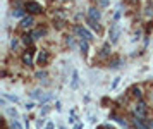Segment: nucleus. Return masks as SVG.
Wrapping results in <instances>:
<instances>
[{"instance_id":"1","label":"nucleus","mask_w":153,"mask_h":129,"mask_svg":"<svg viewBox=\"0 0 153 129\" xmlns=\"http://www.w3.org/2000/svg\"><path fill=\"white\" fill-rule=\"evenodd\" d=\"M76 33L79 34V36H81L84 41H90L91 38H93V34H91L88 29H84V28H81V26H76Z\"/></svg>"},{"instance_id":"2","label":"nucleus","mask_w":153,"mask_h":129,"mask_svg":"<svg viewBox=\"0 0 153 129\" xmlns=\"http://www.w3.org/2000/svg\"><path fill=\"white\" fill-rule=\"evenodd\" d=\"M26 9H28L31 14H38V12H42L43 10L42 5H40L38 2H28V4H26Z\"/></svg>"},{"instance_id":"3","label":"nucleus","mask_w":153,"mask_h":129,"mask_svg":"<svg viewBox=\"0 0 153 129\" xmlns=\"http://www.w3.org/2000/svg\"><path fill=\"white\" fill-rule=\"evenodd\" d=\"M88 16H90L91 21H97L98 22V19H100V10H97V9H90V10H88Z\"/></svg>"},{"instance_id":"4","label":"nucleus","mask_w":153,"mask_h":129,"mask_svg":"<svg viewBox=\"0 0 153 129\" xmlns=\"http://www.w3.org/2000/svg\"><path fill=\"white\" fill-rule=\"evenodd\" d=\"M136 114H138L139 117H145L146 116V105H145V103H139L138 107H136Z\"/></svg>"},{"instance_id":"5","label":"nucleus","mask_w":153,"mask_h":129,"mask_svg":"<svg viewBox=\"0 0 153 129\" xmlns=\"http://www.w3.org/2000/svg\"><path fill=\"white\" fill-rule=\"evenodd\" d=\"M132 122H134V128H136V129H150V128H148V124H143V121H139L138 117H134V121H132Z\"/></svg>"},{"instance_id":"6","label":"nucleus","mask_w":153,"mask_h":129,"mask_svg":"<svg viewBox=\"0 0 153 129\" xmlns=\"http://www.w3.org/2000/svg\"><path fill=\"white\" fill-rule=\"evenodd\" d=\"M110 38H112V41H117V38H119V28H117V24H114V26H112Z\"/></svg>"},{"instance_id":"7","label":"nucleus","mask_w":153,"mask_h":129,"mask_svg":"<svg viewBox=\"0 0 153 129\" xmlns=\"http://www.w3.org/2000/svg\"><path fill=\"white\" fill-rule=\"evenodd\" d=\"M31 26H33V17H24L21 21V28H24V29L26 28H31Z\"/></svg>"},{"instance_id":"8","label":"nucleus","mask_w":153,"mask_h":129,"mask_svg":"<svg viewBox=\"0 0 153 129\" xmlns=\"http://www.w3.org/2000/svg\"><path fill=\"white\" fill-rule=\"evenodd\" d=\"M47 62H48V54H47V52H42V54H40V57H38V64H47Z\"/></svg>"},{"instance_id":"9","label":"nucleus","mask_w":153,"mask_h":129,"mask_svg":"<svg viewBox=\"0 0 153 129\" xmlns=\"http://www.w3.org/2000/svg\"><path fill=\"white\" fill-rule=\"evenodd\" d=\"M22 62H24V64H28V66H31V62H33V57H31V52H26V54L22 55Z\"/></svg>"},{"instance_id":"10","label":"nucleus","mask_w":153,"mask_h":129,"mask_svg":"<svg viewBox=\"0 0 153 129\" xmlns=\"http://www.w3.org/2000/svg\"><path fill=\"white\" fill-rule=\"evenodd\" d=\"M145 14L148 16V17H150V16L153 17V4H146V10H145Z\"/></svg>"},{"instance_id":"11","label":"nucleus","mask_w":153,"mask_h":129,"mask_svg":"<svg viewBox=\"0 0 153 129\" xmlns=\"http://www.w3.org/2000/svg\"><path fill=\"white\" fill-rule=\"evenodd\" d=\"M114 117V119H115V121H117L119 124H120V126H124V128H127V122H126L124 119H120V117H117V116H112Z\"/></svg>"},{"instance_id":"12","label":"nucleus","mask_w":153,"mask_h":129,"mask_svg":"<svg viewBox=\"0 0 153 129\" xmlns=\"http://www.w3.org/2000/svg\"><path fill=\"white\" fill-rule=\"evenodd\" d=\"M72 88H77V72H74L72 74V84H71Z\"/></svg>"},{"instance_id":"13","label":"nucleus","mask_w":153,"mask_h":129,"mask_svg":"<svg viewBox=\"0 0 153 129\" xmlns=\"http://www.w3.org/2000/svg\"><path fill=\"white\" fill-rule=\"evenodd\" d=\"M90 26L93 28V29H97V31L100 29V26H98V22H97V21H91V19H90Z\"/></svg>"},{"instance_id":"14","label":"nucleus","mask_w":153,"mask_h":129,"mask_svg":"<svg viewBox=\"0 0 153 129\" xmlns=\"http://www.w3.org/2000/svg\"><path fill=\"white\" fill-rule=\"evenodd\" d=\"M98 4H100L102 7H107L108 4H110V0H98Z\"/></svg>"},{"instance_id":"15","label":"nucleus","mask_w":153,"mask_h":129,"mask_svg":"<svg viewBox=\"0 0 153 129\" xmlns=\"http://www.w3.org/2000/svg\"><path fill=\"white\" fill-rule=\"evenodd\" d=\"M102 55H108V45H103V48H102Z\"/></svg>"},{"instance_id":"16","label":"nucleus","mask_w":153,"mask_h":129,"mask_svg":"<svg viewBox=\"0 0 153 129\" xmlns=\"http://www.w3.org/2000/svg\"><path fill=\"white\" fill-rule=\"evenodd\" d=\"M22 41H24V43H31V34H26V36H22Z\"/></svg>"},{"instance_id":"17","label":"nucleus","mask_w":153,"mask_h":129,"mask_svg":"<svg viewBox=\"0 0 153 129\" xmlns=\"http://www.w3.org/2000/svg\"><path fill=\"white\" fill-rule=\"evenodd\" d=\"M12 129H21V126H19L17 121H12Z\"/></svg>"},{"instance_id":"18","label":"nucleus","mask_w":153,"mask_h":129,"mask_svg":"<svg viewBox=\"0 0 153 129\" xmlns=\"http://www.w3.org/2000/svg\"><path fill=\"white\" fill-rule=\"evenodd\" d=\"M81 48L86 52V50H88V41H81Z\"/></svg>"},{"instance_id":"19","label":"nucleus","mask_w":153,"mask_h":129,"mask_svg":"<svg viewBox=\"0 0 153 129\" xmlns=\"http://www.w3.org/2000/svg\"><path fill=\"white\" fill-rule=\"evenodd\" d=\"M132 91H134V96H138V98L141 96V91H139V88H134Z\"/></svg>"},{"instance_id":"20","label":"nucleus","mask_w":153,"mask_h":129,"mask_svg":"<svg viewBox=\"0 0 153 129\" xmlns=\"http://www.w3.org/2000/svg\"><path fill=\"white\" fill-rule=\"evenodd\" d=\"M98 129H114V128H112L110 124H103V126H100Z\"/></svg>"},{"instance_id":"21","label":"nucleus","mask_w":153,"mask_h":129,"mask_svg":"<svg viewBox=\"0 0 153 129\" xmlns=\"http://www.w3.org/2000/svg\"><path fill=\"white\" fill-rule=\"evenodd\" d=\"M22 14H24V12H22V10H19V9H17V10H16V12H14V16H16V17H21Z\"/></svg>"},{"instance_id":"22","label":"nucleus","mask_w":153,"mask_h":129,"mask_svg":"<svg viewBox=\"0 0 153 129\" xmlns=\"http://www.w3.org/2000/svg\"><path fill=\"white\" fill-rule=\"evenodd\" d=\"M146 124H148V128H153V119H150V121H148Z\"/></svg>"}]
</instances>
